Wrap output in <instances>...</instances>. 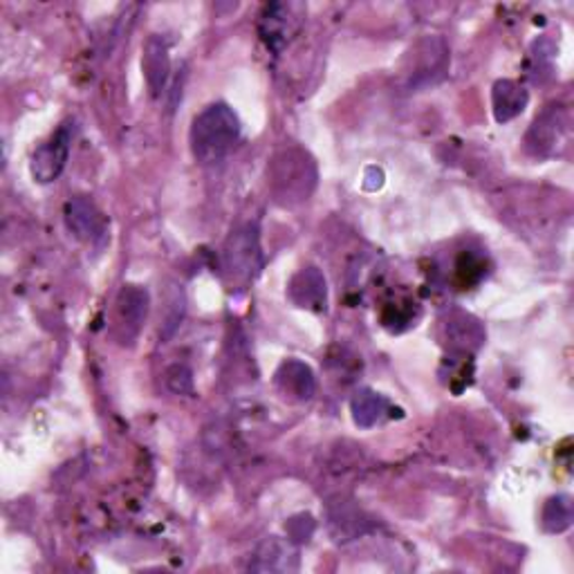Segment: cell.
<instances>
[{
    "instance_id": "obj_15",
    "label": "cell",
    "mask_w": 574,
    "mask_h": 574,
    "mask_svg": "<svg viewBox=\"0 0 574 574\" xmlns=\"http://www.w3.org/2000/svg\"><path fill=\"white\" fill-rule=\"evenodd\" d=\"M167 387L175 393V395H188L194 393V375L186 366H171L167 370Z\"/></svg>"
},
{
    "instance_id": "obj_9",
    "label": "cell",
    "mask_w": 574,
    "mask_h": 574,
    "mask_svg": "<svg viewBox=\"0 0 574 574\" xmlns=\"http://www.w3.org/2000/svg\"><path fill=\"white\" fill-rule=\"evenodd\" d=\"M142 72L148 86V93L152 99H158L171 76V54H169V41L162 34H150L142 48Z\"/></svg>"
},
{
    "instance_id": "obj_1",
    "label": "cell",
    "mask_w": 574,
    "mask_h": 574,
    "mask_svg": "<svg viewBox=\"0 0 574 574\" xmlns=\"http://www.w3.org/2000/svg\"><path fill=\"white\" fill-rule=\"evenodd\" d=\"M241 139V120L227 103L207 106L191 126V150L200 164H218Z\"/></svg>"
},
{
    "instance_id": "obj_14",
    "label": "cell",
    "mask_w": 574,
    "mask_h": 574,
    "mask_svg": "<svg viewBox=\"0 0 574 574\" xmlns=\"http://www.w3.org/2000/svg\"><path fill=\"white\" fill-rule=\"evenodd\" d=\"M544 529L550 534H561L572 525V499L565 493L552 496V499L544 505L541 516Z\"/></svg>"
},
{
    "instance_id": "obj_10",
    "label": "cell",
    "mask_w": 574,
    "mask_h": 574,
    "mask_svg": "<svg viewBox=\"0 0 574 574\" xmlns=\"http://www.w3.org/2000/svg\"><path fill=\"white\" fill-rule=\"evenodd\" d=\"M274 387L288 402H310L317 393V379L313 368L301 359H285L274 373Z\"/></svg>"
},
{
    "instance_id": "obj_3",
    "label": "cell",
    "mask_w": 574,
    "mask_h": 574,
    "mask_svg": "<svg viewBox=\"0 0 574 574\" xmlns=\"http://www.w3.org/2000/svg\"><path fill=\"white\" fill-rule=\"evenodd\" d=\"M224 272L234 283H249L256 279L262 267V252H260V239H258V227L245 224L229 236L224 252Z\"/></svg>"
},
{
    "instance_id": "obj_4",
    "label": "cell",
    "mask_w": 574,
    "mask_h": 574,
    "mask_svg": "<svg viewBox=\"0 0 574 574\" xmlns=\"http://www.w3.org/2000/svg\"><path fill=\"white\" fill-rule=\"evenodd\" d=\"M570 139V114L563 106H548L525 135L527 152L537 158H552Z\"/></svg>"
},
{
    "instance_id": "obj_2",
    "label": "cell",
    "mask_w": 574,
    "mask_h": 574,
    "mask_svg": "<svg viewBox=\"0 0 574 574\" xmlns=\"http://www.w3.org/2000/svg\"><path fill=\"white\" fill-rule=\"evenodd\" d=\"M317 186V164L298 146L279 150L270 164V188L274 200L283 207H294L308 200Z\"/></svg>"
},
{
    "instance_id": "obj_11",
    "label": "cell",
    "mask_w": 574,
    "mask_h": 574,
    "mask_svg": "<svg viewBox=\"0 0 574 574\" xmlns=\"http://www.w3.org/2000/svg\"><path fill=\"white\" fill-rule=\"evenodd\" d=\"M527 103H529V95L521 84L512 80H501L493 84L491 106H493V118L499 124H508L516 120L518 114L527 108Z\"/></svg>"
},
{
    "instance_id": "obj_13",
    "label": "cell",
    "mask_w": 574,
    "mask_h": 574,
    "mask_svg": "<svg viewBox=\"0 0 574 574\" xmlns=\"http://www.w3.org/2000/svg\"><path fill=\"white\" fill-rule=\"evenodd\" d=\"M351 413H353V419H355L357 427L370 429L377 423H381L384 415L389 413V400L384 395H379L377 391L362 389L351 400Z\"/></svg>"
},
{
    "instance_id": "obj_8",
    "label": "cell",
    "mask_w": 574,
    "mask_h": 574,
    "mask_svg": "<svg viewBox=\"0 0 574 574\" xmlns=\"http://www.w3.org/2000/svg\"><path fill=\"white\" fill-rule=\"evenodd\" d=\"M288 296L296 308L310 313H326L328 308V283L323 272L315 265L301 267L288 283Z\"/></svg>"
},
{
    "instance_id": "obj_6",
    "label": "cell",
    "mask_w": 574,
    "mask_h": 574,
    "mask_svg": "<svg viewBox=\"0 0 574 574\" xmlns=\"http://www.w3.org/2000/svg\"><path fill=\"white\" fill-rule=\"evenodd\" d=\"M70 146H72V129L70 124H63L46 144L38 146L32 156V178L41 184L54 182L70 158Z\"/></svg>"
},
{
    "instance_id": "obj_5",
    "label": "cell",
    "mask_w": 574,
    "mask_h": 574,
    "mask_svg": "<svg viewBox=\"0 0 574 574\" xmlns=\"http://www.w3.org/2000/svg\"><path fill=\"white\" fill-rule=\"evenodd\" d=\"M150 310V294L142 285H124L114 301V337L122 346L137 341Z\"/></svg>"
},
{
    "instance_id": "obj_12",
    "label": "cell",
    "mask_w": 574,
    "mask_h": 574,
    "mask_svg": "<svg viewBox=\"0 0 574 574\" xmlns=\"http://www.w3.org/2000/svg\"><path fill=\"white\" fill-rule=\"evenodd\" d=\"M249 567L254 572H292L298 567V557L290 544L272 537L258 546Z\"/></svg>"
},
{
    "instance_id": "obj_7",
    "label": "cell",
    "mask_w": 574,
    "mask_h": 574,
    "mask_svg": "<svg viewBox=\"0 0 574 574\" xmlns=\"http://www.w3.org/2000/svg\"><path fill=\"white\" fill-rule=\"evenodd\" d=\"M65 224L72 236L88 245H101L108 239V220L97 205L84 196L72 198L65 205Z\"/></svg>"
}]
</instances>
